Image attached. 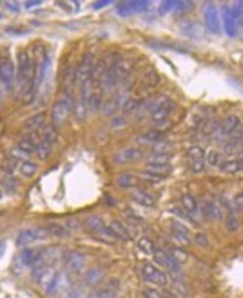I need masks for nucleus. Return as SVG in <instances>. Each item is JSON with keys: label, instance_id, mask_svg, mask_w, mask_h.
I'll return each instance as SVG.
<instances>
[{"label": "nucleus", "instance_id": "1", "mask_svg": "<svg viewBox=\"0 0 243 298\" xmlns=\"http://www.w3.org/2000/svg\"><path fill=\"white\" fill-rule=\"evenodd\" d=\"M73 104H75L73 95H64L62 98H58L53 104V107H51V124L55 129H60L65 124L69 113L73 111Z\"/></svg>", "mask_w": 243, "mask_h": 298}, {"label": "nucleus", "instance_id": "2", "mask_svg": "<svg viewBox=\"0 0 243 298\" xmlns=\"http://www.w3.org/2000/svg\"><path fill=\"white\" fill-rule=\"evenodd\" d=\"M33 78V58L28 51H18L16 55V84L26 88Z\"/></svg>", "mask_w": 243, "mask_h": 298}, {"label": "nucleus", "instance_id": "3", "mask_svg": "<svg viewBox=\"0 0 243 298\" xmlns=\"http://www.w3.org/2000/svg\"><path fill=\"white\" fill-rule=\"evenodd\" d=\"M49 238V233L46 228H28V229H22L20 233L16 235V245L18 247H29L33 244L44 242Z\"/></svg>", "mask_w": 243, "mask_h": 298}, {"label": "nucleus", "instance_id": "4", "mask_svg": "<svg viewBox=\"0 0 243 298\" xmlns=\"http://www.w3.org/2000/svg\"><path fill=\"white\" fill-rule=\"evenodd\" d=\"M140 273H142V277H144V280H146L147 284H153L156 285V287H167L169 285V277H167V273H163V271L158 267V265H154V263H144L142 265V269H140Z\"/></svg>", "mask_w": 243, "mask_h": 298}, {"label": "nucleus", "instance_id": "5", "mask_svg": "<svg viewBox=\"0 0 243 298\" xmlns=\"http://www.w3.org/2000/svg\"><path fill=\"white\" fill-rule=\"evenodd\" d=\"M95 51H85L80 58V62L77 64V84L82 86L87 80H91V73H93V68H95Z\"/></svg>", "mask_w": 243, "mask_h": 298}, {"label": "nucleus", "instance_id": "6", "mask_svg": "<svg viewBox=\"0 0 243 298\" xmlns=\"http://www.w3.org/2000/svg\"><path fill=\"white\" fill-rule=\"evenodd\" d=\"M0 82L7 91L13 89L15 82H16V75H15V66L7 53L0 55Z\"/></svg>", "mask_w": 243, "mask_h": 298}, {"label": "nucleus", "instance_id": "7", "mask_svg": "<svg viewBox=\"0 0 243 298\" xmlns=\"http://www.w3.org/2000/svg\"><path fill=\"white\" fill-rule=\"evenodd\" d=\"M58 275V271L53 267V265H49V263H40V265H35V269H33V277H35L36 284L44 287V289H48L51 282L56 278Z\"/></svg>", "mask_w": 243, "mask_h": 298}, {"label": "nucleus", "instance_id": "8", "mask_svg": "<svg viewBox=\"0 0 243 298\" xmlns=\"http://www.w3.org/2000/svg\"><path fill=\"white\" fill-rule=\"evenodd\" d=\"M198 206H200V211L205 218H211V220H222L223 218V208L218 200L202 198V202H198Z\"/></svg>", "mask_w": 243, "mask_h": 298}, {"label": "nucleus", "instance_id": "9", "mask_svg": "<svg viewBox=\"0 0 243 298\" xmlns=\"http://www.w3.org/2000/svg\"><path fill=\"white\" fill-rule=\"evenodd\" d=\"M205 26L211 33H214V35H220L222 33V17H220V11H218V7L214 4H207L205 6Z\"/></svg>", "mask_w": 243, "mask_h": 298}, {"label": "nucleus", "instance_id": "10", "mask_svg": "<svg viewBox=\"0 0 243 298\" xmlns=\"http://www.w3.org/2000/svg\"><path fill=\"white\" fill-rule=\"evenodd\" d=\"M42 253L44 251L35 249V247H24L18 255V262L22 267H31V265H38L42 262Z\"/></svg>", "mask_w": 243, "mask_h": 298}, {"label": "nucleus", "instance_id": "11", "mask_svg": "<svg viewBox=\"0 0 243 298\" xmlns=\"http://www.w3.org/2000/svg\"><path fill=\"white\" fill-rule=\"evenodd\" d=\"M171 236L174 238V242H178L180 245H189L193 242V235L181 222L171 224Z\"/></svg>", "mask_w": 243, "mask_h": 298}, {"label": "nucleus", "instance_id": "12", "mask_svg": "<svg viewBox=\"0 0 243 298\" xmlns=\"http://www.w3.org/2000/svg\"><path fill=\"white\" fill-rule=\"evenodd\" d=\"M160 82H162L160 75H158L154 70H149L146 75L142 76V80H140V93H142V95L151 93V91H154L158 86H160Z\"/></svg>", "mask_w": 243, "mask_h": 298}, {"label": "nucleus", "instance_id": "13", "mask_svg": "<svg viewBox=\"0 0 243 298\" xmlns=\"http://www.w3.org/2000/svg\"><path fill=\"white\" fill-rule=\"evenodd\" d=\"M142 158V151L138 147H125L122 151H118L114 155V164H131V162H136V160Z\"/></svg>", "mask_w": 243, "mask_h": 298}, {"label": "nucleus", "instance_id": "14", "mask_svg": "<svg viewBox=\"0 0 243 298\" xmlns=\"http://www.w3.org/2000/svg\"><path fill=\"white\" fill-rule=\"evenodd\" d=\"M65 267L69 271H82L85 267V255L80 251H71L65 255Z\"/></svg>", "mask_w": 243, "mask_h": 298}, {"label": "nucleus", "instance_id": "15", "mask_svg": "<svg viewBox=\"0 0 243 298\" xmlns=\"http://www.w3.org/2000/svg\"><path fill=\"white\" fill-rule=\"evenodd\" d=\"M44 127H46V113H36L24 122V131L26 133H40Z\"/></svg>", "mask_w": 243, "mask_h": 298}, {"label": "nucleus", "instance_id": "16", "mask_svg": "<svg viewBox=\"0 0 243 298\" xmlns=\"http://www.w3.org/2000/svg\"><path fill=\"white\" fill-rule=\"evenodd\" d=\"M238 20L232 17L230 13V7H225L223 9V18H222V28L223 31L227 33V36H236L238 35Z\"/></svg>", "mask_w": 243, "mask_h": 298}, {"label": "nucleus", "instance_id": "17", "mask_svg": "<svg viewBox=\"0 0 243 298\" xmlns=\"http://www.w3.org/2000/svg\"><path fill=\"white\" fill-rule=\"evenodd\" d=\"M77 86V66H69L62 75L64 95H73V88Z\"/></svg>", "mask_w": 243, "mask_h": 298}, {"label": "nucleus", "instance_id": "18", "mask_svg": "<svg viewBox=\"0 0 243 298\" xmlns=\"http://www.w3.org/2000/svg\"><path fill=\"white\" fill-rule=\"evenodd\" d=\"M154 260L160 263L162 267H165L167 271H171V273H178L180 271V263L176 262L171 255H167V253H163V251H156L154 253Z\"/></svg>", "mask_w": 243, "mask_h": 298}, {"label": "nucleus", "instance_id": "19", "mask_svg": "<svg viewBox=\"0 0 243 298\" xmlns=\"http://www.w3.org/2000/svg\"><path fill=\"white\" fill-rule=\"evenodd\" d=\"M218 169L225 175H236L243 171V158H227L222 160Z\"/></svg>", "mask_w": 243, "mask_h": 298}, {"label": "nucleus", "instance_id": "20", "mask_svg": "<svg viewBox=\"0 0 243 298\" xmlns=\"http://www.w3.org/2000/svg\"><path fill=\"white\" fill-rule=\"evenodd\" d=\"M38 86H40V80H38V75H35L29 84L24 88V93H22V102L24 104H31L36 97V91H38Z\"/></svg>", "mask_w": 243, "mask_h": 298}, {"label": "nucleus", "instance_id": "21", "mask_svg": "<svg viewBox=\"0 0 243 298\" xmlns=\"http://www.w3.org/2000/svg\"><path fill=\"white\" fill-rule=\"evenodd\" d=\"M104 280V271L100 269V267H91L83 273V284L93 287V285H98L100 282Z\"/></svg>", "mask_w": 243, "mask_h": 298}, {"label": "nucleus", "instance_id": "22", "mask_svg": "<svg viewBox=\"0 0 243 298\" xmlns=\"http://www.w3.org/2000/svg\"><path fill=\"white\" fill-rule=\"evenodd\" d=\"M180 202H181V208L185 209V213H187V215H191V216L198 215V211H200V206H198V200H196L193 194H189V193L181 194Z\"/></svg>", "mask_w": 243, "mask_h": 298}, {"label": "nucleus", "instance_id": "23", "mask_svg": "<svg viewBox=\"0 0 243 298\" xmlns=\"http://www.w3.org/2000/svg\"><path fill=\"white\" fill-rule=\"evenodd\" d=\"M87 113H89L87 102H85L83 98L78 97L77 100H75V104H73V117H75V120H77V122H83V120L87 118Z\"/></svg>", "mask_w": 243, "mask_h": 298}, {"label": "nucleus", "instance_id": "24", "mask_svg": "<svg viewBox=\"0 0 243 298\" xmlns=\"http://www.w3.org/2000/svg\"><path fill=\"white\" fill-rule=\"evenodd\" d=\"M102 104H104V93L98 89V88H95L93 89V93H91L89 100H87V105H89V111L97 113L102 109Z\"/></svg>", "mask_w": 243, "mask_h": 298}, {"label": "nucleus", "instance_id": "25", "mask_svg": "<svg viewBox=\"0 0 243 298\" xmlns=\"http://www.w3.org/2000/svg\"><path fill=\"white\" fill-rule=\"evenodd\" d=\"M109 229L113 231V235L116 236V238H120V240H131V233L127 231V228L120 220H111Z\"/></svg>", "mask_w": 243, "mask_h": 298}, {"label": "nucleus", "instance_id": "26", "mask_svg": "<svg viewBox=\"0 0 243 298\" xmlns=\"http://www.w3.org/2000/svg\"><path fill=\"white\" fill-rule=\"evenodd\" d=\"M85 226H87V229H89L93 235H98V233H102L107 226H105V222L100 218V216L93 215V216H87V220H85Z\"/></svg>", "mask_w": 243, "mask_h": 298}, {"label": "nucleus", "instance_id": "27", "mask_svg": "<svg viewBox=\"0 0 243 298\" xmlns=\"http://www.w3.org/2000/svg\"><path fill=\"white\" fill-rule=\"evenodd\" d=\"M146 6H149L147 2H124L118 6V15H131L134 11L146 9Z\"/></svg>", "mask_w": 243, "mask_h": 298}, {"label": "nucleus", "instance_id": "28", "mask_svg": "<svg viewBox=\"0 0 243 298\" xmlns=\"http://www.w3.org/2000/svg\"><path fill=\"white\" fill-rule=\"evenodd\" d=\"M18 173L24 178H33L38 173V166H36L35 162H31V160H24V162H20V166H18Z\"/></svg>", "mask_w": 243, "mask_h": 298}, {"label": "nucleus", "instance_id": "29", "mask_svg": "<svg viewBox=\"0 0 243 298\" xmlns=\"http://www.w3.org/2000/svg\"><path fill=\"white\" fill-rule=\"evenodd\" d=\"M46 229L49 233V238H65L69 235V229L65 228L64 224H48Z\"/></svg>", "mask_w": 243, "mask_h": 298}, {"label": "nucleus", "instance_id": "30", "mask_svg": "<svg viewBox=\"0 0 243 298\" xmlns=\"http://www.w3.org/2000/svg\"><path fill=\"white\" fill-rule=\"evenodd\" d=\"M238 125H240V118H238L236 115H229V117H225V120L222 122L220 129H222V133L225 135V137H229L230 133L234 131Z\"/></svg>", "mask_w": 243, "mask_h": 298}, {"label": "nucleus", "instance_id": "31", "mask_svg": "<svg viewBox=\"0 0 243 298\" xmlns=\"http://www.w3.org/2000/svg\"><path fill=\"white\" fill-rule=\"evenodd\" d=\"M132 198H134V202H138V204L146 206V208H151V206H154V196L151 193L144 191V189H136V191H134V194H132Z\"/></svg>", "mask_w": 243, "mask_h": 298}, {"label": "nucleus", "instance_id": "32", "mask_svg": "<svg viewBox=\"0 0 243 298\" xmlns=\"http://www.w3.org/2000/svg\"><path fill=\"white\" fill-rule=\"evenodd\" d=\"M116 184H118L120 187H124V189H129V187H134L138 184V176L134 173H122V175H118Z\"/></svg>", "mask_w": 243, "mask_h": 298}, {"label": "nucleus", "instance_id": "33", "mask_svg": "<svg viewBox=\"0 0 243 298\" xmlns=\"http://www.w3.org/2000/svg\"><path fill=\"white\" fill-rule=\"evenodd\" d=\"M171 157H173L171 153H153L147 158V164H153V166H169Z\"/></svg>", "mask_w": 243, "mask_h": 298}, {"label": "nucleus", "instance_id": "34", "mask_svg": "<svg viewBox=\"0 0 243 298\" xmlns=\"http://www.w3.org/2000/svg\"><path fill=\"white\" fill-rule=\"evenodd\" d=\"M220 125H222V122H220L218 118H205L200 129H202V133L207 137V135H214V133L220 129Z\"/></svg>", "mask_w": 243, "mask_h": 298}, {"label": "nucleus", "instance_id": "35", "mask_svg": "<svg viewBox=\"0 0 243 298\" xmlns=\"http://www.w3.org/2000/svg\"><path fill=\"white\" fill-rule=\"evenodd\" d=\"M136 245H138V249L142 251V253H146V255H154V253L158 251V247L154 245V242L149 238V236H142L138 242H136Z\"/></svg>", "mask_w": 243, "mask_h": 298}, {"label": "nucleus", "instance_id": "36", "mask_svg": "<svg viewBox=\"0 0 243 298\" xmlns=\"http://www.w3.org/2000/svg\"><path fill=\"white\" fill-rule=\"evenodd\" d=\"M40 135H42V142H44V144H49V146H51V144H55L56 140H58V129H55L53 125L44 127Z\"/></svg>", "mask_w": 243, "mask_h": 298}, {"label": "nucleus", "instance_id": "37", "mask_svg": "<svg viewBox=\"0 0 243 298\" xmlns=\"http://www.w3.org/2000/svg\"><path fill=\"white\" fill-rule=\"evenodd\" d=\"M180 29L183 35L191 36V38H198V36H200V28H198V24H194L193 20H185L181 24Z\"/></svg>", "mask_w": 243, "mask_h": 298}, {"label": "nucleus", "instance_id": "38", "mask_svg": "<svg viewBox=\"0 0 243 298\" xmlns=\"http://www.w3.org/2000/svg\"><path fill=\"white\" fill-rule=\"evenodd\" d=\"M205 164H207V167H216L220 166V162H222V155H220V151L218 149H209V151H205Z\"/></svg>", "mask_w": 243, "mask_h": 298}, {"label": "nucleus", "instance_id": "39", "mask_svg": "<svg viewBox=\"0 0 243 298\" xmlns=\"http://www.w3.org/2000/svg\"><path fill=\"white\" fill-rule=\"evenodd\" d=\"M138 140L140 142H146V144H156V142L163 140V133L154 129V131H149V133H146V135H142Z\"/></svg>", "mask_w": 243, "mask_h": 298}, {"label": "nucleus", "instance_id": "40", "mask_svg": "<svg viewBox=\"0 0 243 298\" xmlns=\"http://www.w3.org/2000/svg\"><path fill=\"white\" fill-rule=\"evenodd\" d=\"M225 229L229 233H236L238 229H240V218H238V215L230 213V215L225 216Z\"/></svg>", "mask_w": 243, "mask_h": 298}, {"label": "nucleus", "instance_id": "41", "mask_svg": "<svg viewBox=\"0 0 243 298\" xmlns=\"http://www.w3.org/2000/svg\"><path fill=\"white\" fill-rule=\"evenodd\" d=\"M142 297L144 298H165V295L158 289V287H154V285H147L142 289Z\"/></svg>", "mask_w": 243, "mask_h": 298}, {"label": "nucleus", "instance_id": "42", "mask_svg": "<svg viewBox=\"0 0 243 298\" xmlns=\"http://www.w3.org/2000/svg\"><path fill=\"white\" fill-rule=\"evenodd\" d=\"M51 153H53V147L49 146V144H40L35 149V155L38 160H48L51 157Z\"/></svg>", "mask_w": 243, "mask_h": 298}, {"label": "nucleus", "instance_id": "43", "mask_svg": "<svg viewBox=\"0 0 243 298\" xmlns=\"http://www.w3.org/2000/svg\"><path fill=\"white\" fill-rule=\"evenodd\" d=\"M118 109V105L114 102V98H109V100H104L102 104V115L104 117H113V113Z\"/></svg>", "mask_w": 243, "mask_h": 298}, {"label": "nucleus", "instance_id": "44", "mask_svg": "<svg viewBox=\"0 0 243 298\" xmlns=\"http://www.w3.org/2000/svg\"><path fill=\"white\" fill-rule=\"evenodd\" d=\"M187 155L191 160H203L205 158V149H203L202 146H191Z\"/></svg>", "mask_w": 243, "mask_h": 298}, {"label": "nucleus", "instance_id": "45", "mask_svg": "<svg viewBox=\"0 0 243 298\" xmlns=\"http://www.w3.org/2000/svg\"><path fill=\"white\" fill-rule=\"evenodd\" d=\"M138 107H140L138 100H136V98H129V100H127V102L124 104V107H122V113H124L125 117H127V115H131V113L138 111Z\"/></svg>", "mask_w": 243, "mask_h": 298}, {"label": "nucleus", "instance_id": "46", "mask_svg": "<svg viewBox=\"0 0 243 298\" xmlns=\"http://www.w3.org/2000/svg\"><path fill=\"white\" fill-rule=\"evenodd\" d=\"M171 257L176 260L178 263H181V262H187L189 260V255H187V251H183V249H180V247H173L171 249Z\"/></svg>", "mask_w": 243, "mask_h": 298}, {"label": "nucleus", "instance_id": "47", "mask_svg": "<svg viewBox=\"0 0 243 298\" xmlns=\"http://www.w3.org/2000/svg\"><path fill=\"white\" fill-rule=\"evenodd\" d=\"M64 280H65V278H64L62 275L58 273V275H56V278H55V280L51 282V285H49L48 289H46V293H48V295H55V293L58 291L60 287H62V282H64Z\"/></svg>", "mask_w": 243, "mask_h": 298}, {"label": "nucleus", "instance_id": "48", "mask_svg": "<svg viewBox=\"0 0 243 298\" xmlns=\"http://www.w3.org/2000/svg\"><path fill=\"white\" fill-rule=\"evenodd\" d=\"M127 125V117H125L124 113H120V115H114L111 118V127L113 129H120V127H125Z\"/></svg>", "mask_w": 243, "mask_h": 298}, {"label": "nucleus", "instance_id": "49", "mask_svg": "<svg viewBox=\"0 0 243 298\" xmlns=\"http://www.w3.org/2000/svg\"><path fill=\"white\" fill-rule=\"evenodd\" d=\"M140 176L144 178V180H147L149 184H160L162 180H163V176L162 175H156V173H151V171H144V173H140Z\"/></svg>", "mask_w": 243, "mask_h": 298}, {"label": "nucleus", "instance_id": "50", "mask_svg": "<svg viewBox=\"0 0 243 298\" xmlns=\"http://www.w3.org/2000/svg\"><path fill=\"white\" fill-rule=\"evenodd\" d=\"M205 160H191V173L193 175H202L205 171Z\"/></svg>", "mask_w": 243, "mask_h": 298}, {"label": "nucleus", "instance_id": "51", "mask_svg": "<svg viewBox=\"0 0 243 298\" xmlns=\"http://www.w3.org/2000/svg\"><path fill=\"white\" fill-rule=\"evenodd\" d=\"M171 149H173V144H171V142H163V140H160V142L153 144V153H169Z\"/></svg>", "mask_w": 243, "mask_h": 298}, {"label": "nucleus", "instance_id": "52", "mask_svg": "<svg viewBox=\"0 0 243 298\" xmlns=\"http://www.w3.org/2000/svg\"><path fill=\"white\" fill-rule=\"evenodd\" d=\"M9 153H11V157H13L15 160H20V162H24V160L29 158V153H26L24 149H20L18 146H15Z\"/></svg>", "mask_w": 243, "mask_h": 298}, {"label": "nucleus", "instance_id": "53", "mask_svg": "<svg viewBox=\"0 0 243 298\" xmlns=\"http://www.w3.org/2000/svg\"><path fill=\"white\" fill-rule=\"evenodd\" d=\"M62 298H83V293H82V289H78V287H67V289L62 293Z\"/></svg>", "mask_w": 243, "mask_h": 298}, {"label": "nucleus", "instance_id": "54", "mask_svg": "<svg viewBox=\"0 0 243 298\" xmlns=\"http://www.w3.org/2000/svg\"><path fill=\"white\" fill-rule=\"evenodd\" d=\"M114 295H116V293L111 291L109 287H104V289H98L91 298H114Z\"/></svg>", "mask_w": 243, "mask_h": 298}, {"label": "nucleus", "instance_id": "55", "mask_svg": "<svg viewBox=\"0 0 243 298\" xmlns=\"http://www.w3.org/2000/svg\"><path fill=\"white\" fill-rule=\"evenodd\" d=\"M202 124H203V118H202L200 113H196V115L191 117V124H189V125H191V129H200Z\"/></svg>", "mask_w": 243, "mask_h": 298}, {"label": "nucleus", "instance_id": "56", "mask_svg": "<svg viewBox=\"0 0 243 298\" xmlns=\"http://www.w3.org/2000/svg\"><path fill=\"white\" fill-rule=\"evenodd\" d=\"M232 208H234V213H236V215L243 213V193L238 194L236 198L232 200Z\"/></svg>", "mask_w": 243, "mask_h": 298}, {"label": "nucleus", "instance_id": "57", "mask_svg": "<svg viewBox=\"0 0 243 298\" xmlns=\"http://www.w3.org/2000/svg\"><path fill=\"white\" fill-rule=\"evenodd\" d=\"M173 7H178V2H162L160 4V13H169Z\"/></svg>", "mask_w": 243, "mask_h": 298}, {"label": "nucleus", "instance_id": "58", "mask_svg": "<svg viewBox=\"0 0 243 298\" xmlns=\"http://www.w3.org/2000/svg\"><path fill=\"white\" fill-rule=\"evenodd\" d=\"M194 242L198 244V245H202V247H205V245H207V238H205V235H202V233H198V235H194Z\"/></svg>", "mask_w": 243, "mask_h": 298}, {"label": "nucleus", "instance_id": "59", "mask_svg": "<svg viewBox=\"0 0 243 298\" xmlns=\"http://www.w3.org/2000/svg\"><path fill=\"white\" fill-rule=\"evenodd\" d=\"M107 4H111V2H109V0H102V2H95L93 7H95V9H102V7L107 6Z\"/></svg>", "mask_w": 243, "mask_h": 298}, {"label": "nucleus", "instance_id": "60", "mask_svg": "<svg viewBox=\"0 0 243 298\" xmlns=\"http://www.w3.org/2000/svg\"><path fill=\"white\" fill-rule=\"evenodd\" d=\"M26 6L28 7H33V6H40V2L36 0V2H26Z\"/></svg>", "mask_w": 243, "mask_h": 298}, {"label": "nucleus", "instance_id": "61", "mask_svg": "<svg viewBox=\"0 0 243 298\" xmlns=\"http://www.w3.org/2000/svg\"><path fill=\"white\" fill-rule=\"evenodd\" d=\"M242 140H243V124H242Z\"/></svg>", "mask_w": 243, "mask_h": 298}, {"label": "nucleus", "instance_id": "62", "mask_svg": "<svg viewBox=\"0 0 243 298\" xmlns=\"http://www.w3.org/2000/svg\"><path fill=\"white\" fill-rule=\"evenodd\" d=\"M242 149H243V140H242Z\"/></svg>", "mask_w": 243, "mask_h": 298}, {"label": "nucleus", "instance_id": "63", "mask_svg": "<svg viewBox=\"0 0 243 298\" xmlns=\"http://www.w3.org/2000/svg\"><path fill=\"white\" fill-rule=\"evenodd\" d=\"M0 247H2V242H0Z\"/></svg>", "mask_w": 243, "mask_h": 298}, {"label": "nucleus", "instance_id": "64", "mask_svg": "<svg viewBox=\"0 0 243 298\" xmlns=\"http://www.w3.org/2000/svg\"><path fill=\"white\" fill-rule=\"evenodd\" d=\"M242 22H243V17H242Z\"/></svg>", "mask_w": 243, "mask_h": 298}]
</instances>
